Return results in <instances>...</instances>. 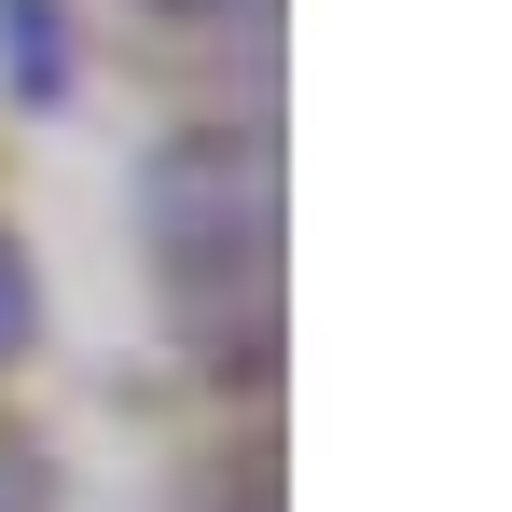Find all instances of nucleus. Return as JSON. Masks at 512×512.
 <instances>
[{
  "label": "nucleus",
  "instance_id": "obj_1",
  "mask_svg": "<svg viewBox=\"0 0 512 512\" xmlns=\"http://www.w3.org/2000/svg\"><path fill=\"white\" fill-rule=\"evenodd\" d=\"M125 236H139V291L194 388L263 402L277 388V333H291V180H277V125L263 111H180L125 167Z\"/></svg>",
  "mask_w": 512,
  "mask_h": 512
},
{
  "label": "nucleus",
  "instance_id": "obj_2",
  "mask_svg": "<svg viewBox=\"0 0 512 512\" xmlns=\"http://www.w3.org/2000/svg\"><path fill=\"white\" fill-rule=\"evenodd\" d=\"M0 84L28 111H70L84 56H70V0H0Z\"/></svg>",
  "mask_w": 512,
  "mask_h": 512
},
{
  "label": "nucleus",
  "instance_id": "obj_3",
  "mask_svg": "<svg viewBox=\"0 0 512 512\" xmlns=\"http://www.w3.org/2000/svg\"><path fill=\"white\" fill-rule=\"evenodd\" d=\"M42 319H56V305H42V263L0 222V388H14V360H42Z\"/></svg>",
  "mask_w": 512,
  "mask_h": 512
},
{
  "label": "nucleus",
  "instance_id": "obj_4",
  "mask_svg": "<svg viewBox=\"0 0 512 512\" xmlns=\"http://www.w3.org/2000/svg\"><path fill=\"white\" fill-rule=\"evenodd\" d=\"M0 512H70V471H56V443L0 402Z\"/></svg>",
  "mask_w": 512,
  "mask_h": 512
},
{
  "label": "nucleus",
  "instance_id": "obj_5",
  "mask_svg": "<svg viewBox=\"0 0 512 512\" xmlns=\"http://www.w3.org/2000/svg\"><path fill=\"white\" fill-rule=\"evenodd\" d=\"M180 512H277V443H222V457L180 485Z\"/></svg>",
  "mask_w": 512,
  "mask_h": 512
},
{
  "label": "nucleus",
  "instance_id": "obj_6",
  "mask_svg": "<svg viewBox=\"0 0 512 512\" xmlns=\"http://www.w3.org/2000/svg\"><path fill=\"white\" fill-rule=\"evenodd\" d=\"M139 14H153L167 42H263V14H277V0H139Z\"/></svg>",
  "mask_w": 512,
  "mask_h": 512
}]
</instances>
